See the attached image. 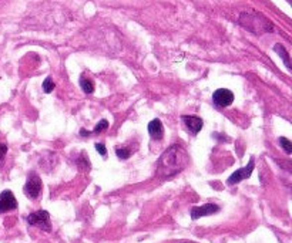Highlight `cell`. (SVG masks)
Returning a JSON list of instances; mask_svg holds the SVG:
<instances>
[{
	"label": "cell",
	"instance_id": "obj_2",
	"mask_svg": "<svg viewBox=\"0 0 292 243\" xmlns=\"http://www.w3.org/2000/svg\"><path fill=\"white\" fill-rule=\"evenodd\" d=\"M239 23L245 29H248L254 33H258V34L265 32H272V24L264 16L257 14V13H254V14L242 13L241 17H239Z\"/></svg>",
	"mask_w": 292,
	"mask_h": 243
},
{
	"label": "cell",
	"instance_id": "obj_13",
	"mask_svg": "<svg viewBox=\"0 0 292 243\" xmlns=\"http://www.w3.org/2000/svg\"><path fill=\"white\" fill-rule=\"evenodd\" d=\"M280 144L282 145V148L285 149L287 154H291L292 152V142L288 139V138H280Z\"/></svg>",
	"mask_w": 292,
	"mask_h": 243
},
{
	"label": "cell",
	"instance_id": "obj_3",
	"mask_svg": "<svg viewBox=\"0 0 292 243\" xmlns=\"http://www.w3.org/2000/svg\"><path fill=\"white\" fill-rule=\"evenodd\" d=\"M27 222L29 225L37 226L40 229H43L46 232L52 231V225H50V215L47 211H37L30 213L27 216Z\"/></svg>",
	"mask_w": 292,
	"mask_h": 243
},
{
	"label": "cell",
	"instance_id": "obj_8",
	"mask_svg": "<svg viewBox=\"0 0 292 243\" xmlns=\"http://www.w3.org/2000/svg\"><path fill=\"white\" fill-rule=\"evenodd\" d=\"M218 211H219V206L214 205V203H207V205H203V206H194L191 209V218L195 221V219H200L203 216H208V215L217 213Z\"/></svg>",
	"mask_w": 292,
	"mask_h": 243
},
{
	"label": "cell",
	"instance_id": "obj_12",
	"mask_svg": "<svg viewBox=\"0 0 292 243\" xmlns=\"http://www.w3.org/2000/svg\"><path fill=\"white\" fill-rule=\"evenodd\" d=\"M274 50L280 54V56H282V59H284V63H285V65H287V68L290 70V68H291V64H290V56H288V53L285 52V49L282 47L281 44H275Z\"/></svg>",
	"mask_w": 292,
	"mask_h": 243
},
{
	"label": "cell",
	"instance_id": "obj_10",
	"mask_svg": "<svg viewBox=\"0 0 292 243\" xmlns=\"http://www.w3.org/2000/svg\"><path fill=\"white\" fill-rule=\"evenodd\" d=\"M148 132L154 139H161L164 135V127L160 120H152L151 122L148 124Z\"/></svg>",
	"mask_w": 292,
	"mask_h": 243
},
{
	"label": "cell",
	"instance_id": "obj_16",
	"mask_svg": "<svg viewBox=\"0 0 292 243\" xmlns=\"http://www.w3.org/2000/svg\"><path fill=\"white\" fill-rule=\"evenodd\" d=\"M107 127H108L107 120H101L97 125H96V128H94V132H101V131H104Z\"/></svg>",
	"mask_w": 292,
	"mask_h": 243
},
{
	"label": "cell",
	"instance_id": "obj_6",
	"mask_svg": "<svg viewBox=\"0 0 292 243\" xmlns=\"http://www.w3.org/2000/svg\"><path fill=\"white\" fill-rule=\"evenodd\" d=\"M16 208H17V201L11 193V190H3L0 193V213L13 211Z\"/></svg>",
	"mask_w": 292,
	"mask_h": 243
},
{
	"label": "cell",
	"instance_id": "obj_7",
	"mask_svg": "<svg viewBox=\"0 0 292 243\" xmlns=\"http://www.w3.org/2000/svg\"><path fill=\"white\" fill-rule=\"evenodd\" d=\"M252 171H254V161L251 159L248 162V165L247 167H244V168L238 169V171H235L229 178H228V185H235V183H238L242 180H247L251 177V174H252Z\"/></svg>",
	"mask_w": 292,
	"mask_h": 243
},
{
	"label": "cell",
	"instance_id": "obj_9",
	"mask_svg": "<svg viewBox=\"0 0 292 243\" xmlns=\"http://www.w3.org/2000/svg\"><path fill=\"white\" fill-rule=\"evenodd\" d=\"M183 121L185 122L187 128H188V129H190L194 135H197V134L201 131V128H203V120H201V118H198V117L184 116L183 117Z\"/></svg>",
	"mask_w": 292,
	"mask_h": 243
},
{
	"label": "cell",
	"instance_id": "obj_1",
	"mask_svg": "<svg viewBox=\"0 0 292 243\" xmlns=\"http://www.w3.org/2000/svg\"><path fill=\"white\" fill-rule=\"evenodd\" d=\"M187 162H188L187 152L180 145H173L158 159V165H157L158 175H161L164 178L173 177L175 174H178L181 169H184Z\"/></svg>",
	"mask_w": 292,
	"mask_h": 243
},
{
	"label": "cell",
	"instance_id": "obj_5",
	"mask_svg": "<svg viewBox=\"0 0 292 243\" xmlns=\"http://www.w3.org/2000/svg\"><path fill=\"white\" fill-rule=\"evenodd\" d=\"M213 101L218 107H228L234 101V94H232V91H229L227 88H219L213 94Z\"/></svg>",
	"mask_w": 292,
	"mask_h": 243
},
{
	"label": "cell",
	"instance_id": "obj_17",
	"mask_svg": "<svg viewBox=\"0 0 292 243\" xmlns=\"http://www.w3.org/2000/svg\"><path fill=\"white\" fill-rule=\"evenodd\" d=\"M96 149H97V152L100 154V155L106 157L107 151H106V147H104V144H96Z\"/></svg>",
	"mask_w": 292,
	"mask_h": 243
},
{
	"label": "cell",
	"instance_id": "obj_14",
	"mask_svg": "<svg viewBox=\"0 0 292 243\" xmlns=\"http://www.w3.org/2000/svg\"><path fill=\"white\" fill-rule=\"evenodd\" d=\"M116 155L121 159H129L131 155V151L127 148H117L116 149Z\"/></svg>",
	"mask_w": 292,
	"mask_h": 243
},
{
	"label": "cell",
	"instance_id": "obj_4",
	"mask_svg": "<svg viewBox=\"0 0 292 243\" xmlns=\"http://www.w3.org/2000/svg\"><path fill=\"white\" fill-rule=\"evenodd\" d=\"M40 192H42V180L37 175L33 174L29 177V180L24 185V193H26L27 198L36 199L40 195Z\"/></svg>",
	"mask_w": 292,
	"mask_h": 243
},
{
	"label": "cell",
	"instance_id": "obj_18",
	"mask_svg": "<svg viewBox=\"0 0 292 243\" xmlns=\"http://www.w3.org/2000/svg\"><path fill=\"white\" fill-rule=\"evenodd\" d=\"M6 152H7V147L6 145H0V159L4 158Z\"/></svg>",
	"mask_w": 292,
	"mask_h": 243
},
{
	"label": "cell",
	"instance_id": "obj_15",
	"mask_svg": "<svg viewBox=\"0 0 292 243\" xmlns=\"http://www.w3.org/2000/svg\"><path fill=\"white\" fill-rule=\"evenodd\" d=\"M43 88H44V91H46V93H52V91L54 90V83L50 77H47V78L44 80Z\"/></svg>",
	"mask_w": 292,
	"mask_h": 243
},
{
	"label": "cell",
	"instance_id": "obj_11",
	"mask_svg": "<svg viewBox=\"0 0 292 243\" xmlns=\"http://www.w3.org/2000/svg\"><path fill=\"white\" fill-rule=\"evenodd\" d=\"M80 85H81V90L86 93V94H91L94 91V84L90 78H86L84 75L80 78Z\"/></svg>",
	"mask_w": 292,
	"mask_h": 243
}]
</instances>
